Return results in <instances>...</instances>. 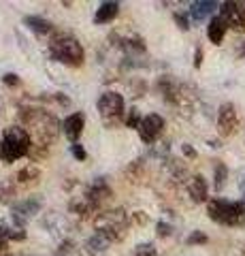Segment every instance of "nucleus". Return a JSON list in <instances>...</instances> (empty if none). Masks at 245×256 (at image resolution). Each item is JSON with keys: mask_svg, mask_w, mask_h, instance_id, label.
<instances>
[{"mask_svg": "<svg viewBox=\"0 0 245 256\" xmlns=\"http://www.w3.org/2000/svg\"><path fill=\"white\" fill-rule=\"evenodd\" d=\"M226 178H228V169H226V166H224L222 162H220V164L216 166V188H218V190L224 186Z\"/></svg>", "mask_w": 245, "mask_h": 256, "instance_id": "obj_15", "label": "nucleus"}, {"mask_svg": "<svg viewBox=\"0 0 245 256\" xmlns=\"http://www.w3.org/2000/svg\"><path fill=\"white\" fill-rule=\"evenodd\" d=\"M188 190H190V196H192L196 203L207 201V184H205V180L201 178V175H194V178L190 180Z\"/></svg>", "mask_w": 245, "mask_h": 256, "instance_id": "obj_10", "label": "nucleus"}, {"mask_svg": "<svg viewBox=\"0 0 245 256\" xmlns=\"http://www.w3.org/2000/svg\"><path fill=\"white\" fill-rule=\"evenodd\" d=\"M23 22H26L28 26L32 28V30H36V32H49L51 30V24L49 22H45L41 18H34V15H32V18H26Z\"/></svg>", "mask_w": 245, "mask_h": 256, "instance_id": "obj_13", "label": "nucleus"}, {"mask_svg": "<svg viewBox=\"0 0 245 256\" xmlns=\"http://www.w3.org/2000/svg\"><path fill=\"white\" fill-rule=\"evenodd\" d=\"M132 256H158V252L152 244H141V246H137V250L132 252Z\"/></svg>", "mask_w": 245, "mask_h": 256, "instance_id": "obj_14", "label": "nucleus"}, {"mask_svg": "<svg viewBox=\"0 0 245 256\" xmlns=\"http://www.w3.org/2000/svg\"><path fill=\"white\" fill-rule=\"evenodd\" d=\"M162 128H164V120L160 116H156V114H149L147 118L141 120V124H139V137L143 139L145 143H152L158 134L162 132Z\"/></svg>", "mask_w": 245, "mask_h": 256, "instance_id": "obj_7", "label": "nucleus"}, {"mask_svg": "<svg viewBox=\"0 0 245 256\" xmlns=\"http://www.w3.org/2000/svg\"><path fill=\"white\" fill-rule=\"evenodd\" d=\"M237 56H239V58H245V41L241 43L239 50H237Z\"/></svg>", "mask_w": 245, "mask_h": 256, "instance_id": "obj_25", "label": "nucleus"}, {"mask_svg": "<svg viewBox=\"0 0 245 256\" xmlns=\"http://www.w3.org/2000/svg\"><path fill=\"white\" fill-rule=\"evenodd\" d=\"M30 152V134L19 126H9L0 143V158L4 162H15Z\"/></svg>", "mask_w": 245, "mask_h": 256, "instance_id": "obj_1", "label": "nucleus"}, {"mask_svg": "<svg viewBox=\"0 0 245 256\" xmlns=\"http://www.w3.org/2000/svg\"><path fill=\"white\" fill-rule=\"evenodd\" d=\"M117 11H120V4L117 2H102L100 6H98V11H96V24H107V22H111L115 15H117Z\"/></svg>", "mask_w": 245, "mask_h": 256, "instance_id": "obj_11", "label": "nucleus"}, {"mask_svg": "<svg viewBox=\"0 0 245 256\" xmlns=\"http://www.w3.org/2000/svg\"><path fill=\"white\" fill-rule=\"evenodd\" d=\"M98 111H100V116H102V120H105L107 124H113V120L120 118L122 111H124L122 96L115 94V92H105L100 96V100H98Z\"/></svg>", "mask_w": 245, "mask_h": 256, "instance_id": "obj_4", "label": "nucleus"}, {"mask_svg": "<svg viewBox=\"0 0 245 256\" xmlns=\"http://www.w3.org/2000/svg\"><path fill=\"white\" fill-rule=\"evenodd\" d=\"M226 22L222 20V18H213L211 22H209V28H207V36H209V41L211 43H216V45H220L222 43V38H224V34H226Z\"/></svg>", "mask_w": 245, "mask_h": 256, "instance_id": "obj_9", "label": "nucleus"}, {"mask_svg": "<svg viewBox=\"0 0 245 256\" xmlns=\"http://www.w3.org/2000/svg\"><path fill=\"white\" fill-rule=\"evenodd\" d=\"M207 212L213 222L226 224V226H241V224H245L243 203H231V201H222V198H213V201H209Z\"/></svg>", "mask_w": 245, "mask_h": 256, "instance_id": "obj_2", "label": "nucleus"}, {"mask_svg": "<svg viewBox=\"0 0 245 256\" xmlns=\"http://www.w3.org/2000/svg\"><path fill=\"white\" fill-rule=\"evenodd\" d=\"M126 124H128V126H137V128H139L141 120H139V114H137V109H132V114L128 116V120H126Z\"/></svg>", "mask_w": 245, "mask_h": 256, "instance_id": "obj_19", "label": "nucleus"}, {"mask_svg": "<svg viewBox=\"0 0 245 256\" xmlns=\"http://www.w3.org/2000/svg\"><path fill=\"white\" fill-rule=\"evenodd\" d=\"M17 178H19V182H28L30 178H36V169L34 166H26L23 171H19Z\"/></svg>", "mask_w": 245, "mask_h": 256, "instance_id": "obj_16", "label": "nucleus"}, {"mask_svg": "<svg viewBox=\"0 0 245 256\" xmlns=\"http://www.w3.org/2000/svg\"><path fill=\"white\" fill-rule=\"evenodd\" d=\"M0 248H4V246H2V244H0Z\"/></svg>", "mask_w": 245, "mask_h": 256, "instance_id": "obj_26", "label": "nucleus"}, {"mask_svg": "<svg viewBox=\"0 0 245 256\" xmlns=\"http://www.w3.org/2000/svg\"><path fill=\"white\" fill-rule=\"evenodd\" d=\"M49 52L58 62H64L68 66H79L83 62V50L77 43V38L60 34L56 38H51L49 43Z\"/></svg>", "mask_w": 245, "mask_h": 256, "instance_id": "obj_3", "label": "nucleus"}, {"mask_svg": "<svg viewBox=\"0 0 245 256\" xmlns=\"http://www.w3.org/2000/svg\"><path fill=\"white\" fill-rule=\"evenodd\" d=\"M184 154H186V156H190V158H194V156H196V152H194L192 148H190V146H184Z\"/></svg>", "mask_w": 245, "mask_h": 256, "instance_id": "obj_23", "label": "nucleus"}, {"mask_svg": "<svg viewBox=\"0 0 245 256\" xmlns=\"http://www.w3.org/2000/svg\"><path fill=\"white\" fill-rule=\"evenodd\" d=\"M218 4L211 2V0H201V2H192V6H190V13H192L194 20H205L211 11H216Z\"/></svg>", "mask_w": 245, "mask_h": 256, "instance_id": "obj_12", "label": "nucleus"}, {"mask_svg": "<svg viewBox=\"0 0 245 256\" xmlns=\"http://www.w3.org/2000/svg\"><path fill=\"white\" fill-rule=\"evenodd\" d=\"M175 22L179 24V28L188 30V18H186V15H181V13H175Z\"/></svg>", "mask_w": 245, "mask_h": 256, "instance_id": "obj_20", "label": "nucleus"}, {"mask_svg": "<svg viewBox=\"0 0 245 256\" xmlns=\"http://www.w3.org/2000/svg\"><path fill=\"white\" fill-rule=\"evenodd\" d=\"M70 150H73V156L77 160H85V150L79 146V143H73V148H70Z\"/></svg>", "mask_w": 245, "mask_h": 256, "instance_id": "obj_18", "label": "nucleus"}, {"mask_svg": "<svg viewBox=\"0 0 245 256\" xmlns=\"http://www.w3.org/2000/svg\"><path fill=\"white\" fill-rule=\"evenodd\" d=\"M4 84H6V86H11V84L17 86L19 79H17V75H11V73H9V75H4Z\"/></svg>", "mask_w": 245, "mask_h": 256, "instance_id": "obj_21", "label": "nucleus"}, {"mask_svg": "<svg viewBox=\"0 0 245 256\" xmlns=\"http://www.w3.org/2000/svg\"><path fill=\"white\" fill-rule=\"evenodd\" d=\"M201 64H203V52H201V50H196V60H194V66L199 68Z\"/></svg>", "mask_w": 245, "mask_h": 256, "instance_id": "obj_22", "label": "nucleus"}, {"mask_svg": "<svg viewBox=\"0 0 245 256\" xmlns=\"http://www.w3.org/2000/svg\"><path fill=\"white\" fill-rule=\"evenodd\" d=\"M220 11H222V18L226 22L228 28H233L237 32H245V9L239 2H222L220 4Z\"/></svg>", "mask_w": 245, "mask_h": 256, "instance_id": "obj_5", "label": "nucleus"}, {"mask_svg": "<svg viewBox=\"0 0 245 256\" xmlns=\"http://www.w3.org/2000/svg\"><path fill=\"white\" fill-rule=\"evenodd\" d=\"M83 122H85L83 114H73V116H68V118L64 120L62 128H64V134H66L70 141H75L79 134H81V130H83Z\"/></svg>", "mask_w": 245, "mask_h": 256, "instance_id": "obj_8", "label": "nucleus"}, {"mask_svg": "<svg viewBox=\"0 0 245 256\" xmlns=\"http://www.w3.org/2000/svg\"><path fill=\"white\" fill-rule=\"evenodd\" d=\"M158 228H160V230H158V233H160L162 237H164V235H169V233H171V230H169V226H164V224H158Z\"/></svg>", "mask_w": 245, "mask_h": 256, "instance_id": "obj_24", "label": "nucleus"}, {"mask_svg": "<svg viewBox=\"0 0 245 256\" xmlns=\"http://www.w3.org/2000/svg\"><path fill=\"white\" fill-rule=\"evenodd\" d=\"M239 126V120H237V111L233 102H224L218 111V130L222 137H231Z\"/></svg>", "mask_w": 245, "mask_h": 256, "instance_id": "obj_6", "label": "nucleus"}, {"mask_svg": "<svg viewBox=\"0 0 245 256\" xmlns=\"http://www.w3.org/2000/svg\"><path fill=\"white\" fill-rule=\"evenodd\" d=\"M207 242V235H203V233H199V230H196V233H192L188 237V244H205Z\"/></svg>", "mask_w": 245, "mask_h": 256, "instance_id": "obj_17", "label": "nucleus"}]
</instances>
